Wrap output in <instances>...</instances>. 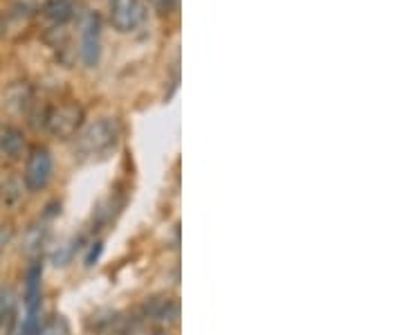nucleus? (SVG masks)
Wrapping results in <instances>:
<instances>
[{
    "label": "nucleus",
    "mask_w": 404,
    "mask_h": 335,
    "mask_svg": "<svg viewBox=\"0 0 404 335\" xmlns=\"http://www.w3.org/2000/svg\"><path fill=\"white\" fill-rule=\"evenodd\" d=\"M117 140H119V129L115 121L99 119L86 129V133L76 142V151L84 158H103L117 146Z\"/></svg>",
    "instance_id": "1"
},
{
    "label": "nucleus",
    "mask_w": 404,
    "mask_h": 335,
    "mask_svg": "<svg viewBox=\"0 0 404 335\" xmlns=\"http://www.w3.org/2000/svg\"><path fill=\"white\" fill-rule=\"evenodd\" d=\"M84 117H86V113L81 106L74 101H68V104L54 106V109L48 113V117H45V124H48V131L54 135V138L70 140L76 135V131L81 129Z\"/></svg>",
    "instance_id": "2"
},
{
    "label": "nucleus",
    "mask_w": 404,
    "mask_h": 335,
    "mask_svg": "<svg viewBox=\"0 0 404 335\" xmlns=\"http://www.w3.org/2000/svg\"><path fill=\"white\" fill-rule=\"evenodd\" d=\"M25 187L29 191H41L52 178V156L45 146H34L25 164Z\"/></svg>",
    "instance_id": "3"
},
{
    "label": "nucleus",
    "mask_w": 404,
    "mask_h": 335,
    "mask_svg": "<svg viewBox=\"0 0 404 335\" xmlns=\"http://www.w3.org/2000/svg\"><path fill=\"white\" fill-rule=\"evenodd\" d=\"M144 21L142 0H113L111 3V23L117 32H133Z\"/></svg>",
    "instance_id": "4"
},
{
    "label": "nucleus",
    "mask_w": 404,
    "mask_h": 335,
    "mask_svg": "<svg viewBox=\"0 0 404 335\" xmlns=\"http://www.w3.org/2000/svg\"><path fill=\"white\" fill-rule=\"evenodd\" d=\"M101 52V21L97 14H90L81 32V59L86 66H95Z\"/></svg>",
    "instance_id": "5"
},
{
    "label": "nucleus",
    "mask_w": 404,
    "mask_h": 335,
    "mask_svg": "<svg viewBox=\"0 0 404 335\" xmlns=\"http://www.w3.org/2000/svg\"><path fill=\"white\" fill-rule=\"evenodd\" d=\"M25 151V138L16 126H3L0 129V156L7 160L23 158Z\"/></svg>",
    "instance_id": "6"
},
{
    "label": "nucleus",
    "mask_w": 404,
    "mask_h": 335,
    "mask_svg": "<svg viewBox=\"0 0 404 335\" xmlns=\"http://www.w3.org/2000/svg\"><path fill=\"white\" fill-rule=\"evenodd\" d=\"M72 0H52V3L45 5V14L54 23H66L72 16Z\"/></svg>",
    "instance_id": "7"
},
{
    "label": "nucleus",
    "mask_w": 404,
    "mask_h": 335,
    "mask_svg": "<svg viewBox=\"0 0 404 335\" xmlns=\"http://www.w3.org/2000/svg\"><path fill=\"white\" fill-rule=\"evenodd\" d=\"M36 335H70V329H68V322L61 315L48 319L43 326H39Z\"/></svg>",
    "instance_id": "8"
},
{
    "label": "nucleus",
    "mask_w": 404,
    "mask_h": 335,
    "mask_svg": "<svg viewBox=\"0 0 404 335\" xmlns=\"http://www.w3.org/2000/svg\"><path fill=\"white\" fill-rule=\"evenodd\" d=\"M14 293L9 291H3L0 293V322H7V319H11L14 317Z\"/></svg>",
    "instance_id": "9"
},
{
    "label": "nucleus",
    "mask_w": 404,
    "mask_h": 335,
    "mask_svg": "<svg viewBox=\"0 0 404 335\" xmlns=\"http://www.w3.org/2000/svg\"><path fill=\"white\" fill-rule=\"evenodd\" d=\"M9 239H11V230H9V227H0V256H3Z\"/></svg>",
    "instance_id": "10"
},
{
    "label": "nucleus",
    "mask_w": 404,
    "mask_h": 335,
    "mask_svg": "<svg viewBox=\"0 0 404 335\" xmlns=\"http://www.w3.org/2000/svg\"><path fill=\"white\" fill-rule=\"evenodd\" d=\"M43 5V0H19V9H25V11H34Z\"/></svg>",
    "instance_id": "11"
},
{
    "label": "nucleus",
    "mask_w": 404,
    "mask_h": 335,
    "mask_svg": "<svg viewBox=\"0 0 404 335\" xmlns=\"http://www.w3.org/2000/svg\"><path fill=\"white\" fill-rule=\"evenodd\" d=\"M5 34H7V19L0 14V39H3Z\"/></svg>",
    "instance_id": "12"
},
{
    "label": "nucleus",
    "mask_w": 404,
    "mask_h": 335,
    "mask_svg": "<svg viewBox=\"0 0 404 335\" xmlns=\"http://www.w3.org/2000/svg\"><path fill=\"white\" fill-rule=\"evenodd\" d=\"M155 5H158L160 9H168L171 7V0H153Z\"/></svg>",
    "instance_id": "13"
}]
</instances>
